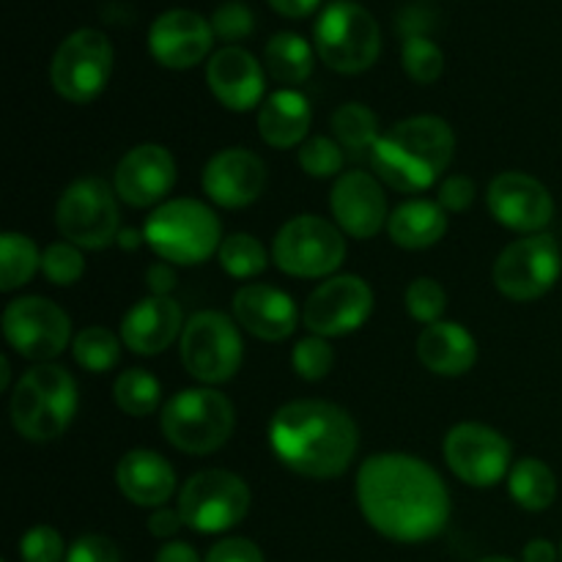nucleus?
Returning <instances> with one entry per match:
<instances>
[{"label": "nucleus", "instance_id": "1", "mask_svg": "<svg viewBox=\"0 0 562 562\" xmlns=\"http://www.w3.org/2000/svg\"><path fill=\"white\" fill-rule=\"evenodd\" d=\"M357 503L379 536L431 541L450 521V492L431 464L409 453H376L357 472Z\"/></svg>", "mask_w": 562, "mask_h": 562}, {"label": "nucleus", "instance_id": "2", "mask_svg": "<svg viewBox=\"0 0 562 562\" xmlns=\"http://www.w3.org/2000/svg\"><path fill=\"white\" fill-rule=\"evenodd\" d=\"M269 445L291 472L327 481L349 470L360 448V431L338 404L300 398L274 412L269 420Z\"/></svg>", "mask_w": 562, "mask_h": 562}, {"label": "nucleus", "instance_id": "3", "mask_svg": "<svg viewBox=\"0 0 562 562\" xmlns=\"http://www.w3.org/2000/svg\"><path fill=\"white\" fill-rule=\"evenodd\" d=\"M453 151L456 135L448 121L439 115H412L379 137L371 165L384 184L412 195L437 184L453 162Z\"/></svg>", "mask_w": 562, "mask_h": 562}, {"label": "nucleus", "instance_id": "4", "mask_svg": "<svg viewBox=\"0 0 562 562\" xmlns=\"http://www.w3.org/2000/svg\"><path fill=\"white\" fill-rule=\"evenodd\" d=\"M77 415V382L66 368L38 362L11 393V423L31 442H53Z\"/></svg>", "mask_w": 562, "mask_h": 562}, {"label": "nucleus", "instance_id": "5", "mask_svg": "<svg viewBox=\"0 0 562 562\" xmlns=\"http://www.w3.org/2000/svg\"><path fill=\"white\" fill-rule=\"evenodd\" d=\"M143 236L162 261L173 267H195L220 250L223 225L206 203L195 198H173L148 214Z\"/></svg>", "mask_w": 562, "mask_h": 562}, {"label": "nucleus", "instance_id": "6", "mask_svg": "<svg viewBox=\"0 0 562 562\" xmlns=\"http://www.w3.org/2000/svg\"><path fill=\"white\" fill-rule=\"evenodd\" d=\"M162 434L176 450L209 456L223 448L236 426L234 404L220 390L187 387L162 406Z\"/></svg>", "mask_w": 562, "mask_h": 562}, {"label": "nucleus", "instance_id": "7", "mask_svg": "<svg viewBox=\"0 0 562 562\" xmlns=\"http://www.w3.org/2000/svg\"><path fill=\"white\" fill-rule=\"evenodd\" d=\"M313 44L324 64L338 75H362L382 53V31L366 5L355 0H333L318 14Z\"/></svg>", "mask_w": 562, "mask_h": 562}, {"label": "nucleus", "instance_id": "8", "mask_svg": "<svg viewBox=\"0 0 562 562\" xmlns=\"http://www.w3.org/2000/svg\"><path fill=\"white\" fill-rule=\"evenodd\" d=\"M55 223L60 236L80 250H102L113 245L121 234L115 190L97 176L71 181L55 206Z\"/></svg>", "mask_w": 562, "mask_h": 562}, {"label": "nucleus", "instance_id": "9", "mask_svg": "<svg viewBox=\"0 0 562 562\" xmlns=\"http://www.w3.org/2000/svg\"><path fill=\"white\" fill-rule=\"evenodd\" d=\"M272 258L291 278H329L346 258L344 231L316 214H300L278 231Z\"/></svg>", "mask_w": 562, "mask_h": 562}, {"label": "nucleus", "instance_id": "10", "mask_svg": "<svg viewBox=\"0 0 562 562\" xmlns=\"http://www.w3.org/2000/svg\"><path fill=\"white\" fill-rule=\"evenodd\" d=\"M245 360V344L225 313L201 311L190 316L181 333V362L203 384H223L236 376Z\"/></svg>", "mask_w": 562, "mask_h": 562}, {"label": "nucleus", "instance_id": "11", "mask_svg": "<svg viewBox=\"0 0 562 562\" xmlns=\"http://www.w3.org/2000/svg\"><path fill=\"white\" fill-rule=\"evenodd\" d=\"M250 510V488L228 470L195 472L181 486L179 514L190 530L203 536L228 532Z\"/></svg>", "mask_w": 562, "mask_h": 562}, {"label": "nucleus", "instance_id": "12", "mask_svg": "<svg viewBox=\"0 0 562 562\" xmlns=\"http://www.w3.org/2000/svg\"><path fill=\"white\" fill-rule=\"evenodd\" d=\"M113 75V44L102 31L80 27L55 49L49 77L55 91L75 104L93 102Z\"/></svg>", "mask_w": 562, "mask_h": 562}, {"label": "nucleus", "instance_id": "13", "mask_svg": "<svg viewBox=\"0 0 562 562\" xmlns=\"http://www.w3.org/2000/svg\"><path fill=\"white\" fill-rule=\"evenodd\" d=\"M562 272V256L554 236L530 234L505 247L494 261V285L514 302L541 300L554 289Z\"/></svg>", "mask_w": 562, "mask_h": 562}, {"label": "nucleus", "instance_id": "14", "mask_svg": "<svg viewBox=\"0 0 562 562\" xmlns=\"http://www.w3.org/2000/svg\"><path fill=\"white\" fill-rule=\"evenodd\" d=\"M3 335L11 349L33 362H49L69 346L71 322L64 307L44 296H20L3 311Z\"/></svg>", "mask_w": 562, "mask_h": 562}, {"label": "nucleus", "instance_id": "15", "mask_svg": "<svg viewBox=\"0 0 562 562\" xmlns=\"http://www.w3.org/2000/svg\"><path fill=\"white\" fill-rule=\"evenodd\" d=\"M510 459L514 450L508 439L483 423H459L445 437V461L467 486H497L510 475Z\"/></svg>", "mask_w": 562, "mask_h": 562}, {"label": "nucleus", "instance_id": "16", "mask_svg": "<svg viewBox=\"0 0 562 562\" xmlns=\"http://www.w3.org/2000/svg\"><path fill=\"white\" fill-rule=\"evenodd\" d=\"M373 313V291L360 274L329 278L307 296L302 322L318 338H344L357 333Z\"/></svg>", "mask_w": 562, "mask_h": 562}, {"label": "nucleus", "instance_id": "17", "mask_svg": "<svg viewBox=\"0 0 562 562\" xmlns=\"http://www.w3.org/2000/svg\"><path fill=\"white\" fill-rule=\"evenodd\" d=\"M486 203L499 225L519 234H538L554 217V201L547 187L530 173L505 170L488 184Z\"/></svg>", "mask_w": 562, "mask_h": 562}, {"label": "nucleus", "instance_id": "18", "mask_svg": "<svg viewBox=\"0 0 562 562\" xmlns=\"http://www.w3.org/2000/svg\"><path fill=\"white\" fill-rule=\"evenodd\" d=\"M212 22L190 9H170L148 27V53L165 69H192L212 53Z\"/></svg>", "mask_w": 562, "mask_h": 562}, {"label": "nucleus", "instance_id": "19", "mask_svg": "<svg viewBox=\"0 0 562 562\" xmlns=\"http://www.w3.org/2000/svg\"><path fill=\"white\" fill-rule=\"evenodd\" d=\"M176 184V159L159 143H143L124 154L113 176L115 195L135 209L165 203Z\"/></svg>", "mask_w": 562, "mask_h": 562}, {"label": "nucleus", "instance_id": "20", "mask_svg": "<svg viewBox=\"0 0 562 562\" xmlns=\"http://www.w3.org/2000/svg\"><path fill=\"white\" fill-rule=\"evenodd\" d=\"M329 209L344 234L351 239H371L387 225V195L379 179L362 170L340 173L329 192Z\"/></svg>", "mask_w": 562, "mask_h": 562}, {"label": "nucleus", "instance_id": "21", "mask_svg": "<svg viewBox=\"0 0 562 562\" xmlns=\"http://www.w3.org/2000/svg\"><path fill=\"white\" fill-rule=\"evenodd\" d=\"M267 187V165L247 148L217 151L203 168V192L223 209H245Z\"/></svg>", "mask_w": 562, "mask_h": 562}, {"label": "nucleus", "instance_id": "22", "mask_svg": "<svg viewBox=\"0 0 562 562\" xmlns=\"http://www.w3.org/2000/svg\"><path fill=\"white\" fill-rule=\"evenodd\" d=\"M234 318L241 329L267 344H280L289 338L300 322L294 300L285 291L267 283H247L234 294Z\"/></svg>", "mask_w": 562, "mask_h": 562}, {"label": "nucleus", "instance_id": "23", "mask_svg": "<svg viewBox=\"0 0 562 562\" xmlns=\"http://www.w3.org/2000/svg\"><path fill=\"white\" fill-rule=\"evenodd\" d=\"M206 82L212 88L214 99L223 108L234 110V113L261 108L263 88H267L263 86V69L256 60V55L241 47H234V44L217 49L209 58Z\"/></svg>", "mask_w": 562, "mask_h": 562}, {"label": "nucleus", "instance_id": "24", "mask_svg": "<svg viewBox=\"0 0 562 562\" xmlns=\"http://www.w3.org/2000/svg\"><path fill=\"white\" fill-rule=\"evenodd\" d=\"M181 333H184V316L170 296L148 294L146 300L132 305L121 322V340L126 349L140 357L162 355Z\"/></svg>", "mask_w": 562, "mask_h": 562}, {"label": "nucleus", "instance_id": "25", "mask_svg": "<svg viewBox=\"0 0 562 562\" xmlns=\"http://www.w3.org/2000/svg\"><path fill=\"white\" fill-rule=\"evenodd\" d=\"M115 483L130 503L140 508H162L176 492V470L154 450H130L119 461Z\"/></svg>", "mask_w": 562, "mask_h": 562}, {"label": "nucleus", "instance_id": "26", "mask_svg": "<svg viewBox=\"0 0 562 562\" xmlns=\"http://www.w3.org/2000/svg\"><path fill=\"white\" fill-rule=\"evenodd\" d=\"M417 357L437 376H464L477 362V344L461 324L437 322L423 327L417 338Z\"/></svg>", "mask_w": 562, "mask_h": 562}, {"label": "nucleus", "instance_id": "27", "mask_svg": "<svg viewBox=\"0 0 562 562\" xmlns=\"http://www.w3.org/2000/svg\"><path fill=\"white\" fill-rule=\"evenodd\" d=\"M311 121V102L300 91L283 88L258 108V135L272 148H294L307 140Z\"/></svg>", "mask_w": 562, "mask_h": 562}, {"label": "nucleus", "instance_id": "28", "mask_svg": "<svg viewBox=\"0 0 562 562\" xmlns=\"http://www.w3.org/2000/svg\"><path fill=\"white\" fill-rule=\"evenodd\" d=\"M387 234L393 245L404 247V250H426L448 234V214L437 201L415 198L390 212Z\"/></svg>", "mask_w": 562, "mask_h": 562}, {"label": "nucleus", "instance_id": "29", "mask_svg": "<svg viewBox=\"0 0 562 562\" xmlns=\"http://www.w3.org/2000/svg\"><path fill=\"white\" fill-rule=\"evenodd\" d=\"M263 66L280 86H300L313 75V47L300 33H274L263 49Z\"/></svg>", "mask_w": 562, "mask_h": 562}, {"label": "nucleus", "instance_id": "30", "mask_svg": "<svg viewBox=\"0 0 562 562\" xmlns=\"http://www.w3.org/2000/svg\"><path fill=\"white\" fill-rule=\"evenodd\" d=\"M508 492L519 508L538 514L552 508L558 497V477L541 459H521L519 464L510 467Z\"/></svg>", "mask_w": 562, "mask_h": 562}, {"label": "nucleus", "instance_id": "31", "mask_svg": "<svg viewBox=\"0 0 562 562\" xmlns=\"http://www.w3.org/2000/svg\"><path fill=\"white\" fill-rule=\"evenodd\" d=\"M36 269H42V252L31 236L5 231L0 236V291H16L31 283Z\"/></svg>", "mask_w": 562, "mask_h": 562}, {"label": "nucleus", "instance_id": "32", "mask_svg": "<svg viewBox=\"0 0 562 562\" xmlns=\"http://www.w3.org/2000/svg\"><path fill=\"white\" fill-rule=\"evenodd\" d=\"M333 132L340 148L355 157H362L366 151H373L379 135V119L373 110H368L362 102H346L333 113Z\"/></svg>", "mask_w": 562, "mask_h": 562}, {"label": "nucleus", "instance_id": "33", "mask_svg": "<svg viewBox=\"0 0 562 562\" xmlns=\"http://www.w3.org/2000/svg\"><path fill=\"white\" fill-rule=\"evenodd\" d=\"M113 398L119 409L130 417H148L162 401V384L143 368H130L113 384Z\"/></svg>", "mask_w": 562, "mask_h": 562}, {"label": "nucleus", "instance_id": "34", "mask_svg": "<svg viewBox=\"0 0 562 562\" xmlns=\"http://www.w3.org/2000/svg\"><path fill=\"white\" fill-rule=\"evenodd\" d=\"M217 258L220 267L236 280L258 278L269 263L267 250H263V245L252 234H234L228 239H223Z\"/></svg>", "mask_w": 562, "mask_h": 562}, {"label": "nucleus", "instance_id": "35", "mask_svg": "<svg viewBox=\"0 0 562 562\" xmlns=\"http://www.w3.org/2000/svg\"><path fill=\"white\" fill-rule=\"evenodd\" d=\"M121 344L108 327H86L75 340H71V355L77 366L91 373H104L119 362Z\"/></svg>", "mask_w": 562, "mask_h": 562}, {"label": "nucleus", "instance_id": "36", "mask_svg": "<svg viewBox=\"0 0 562 562\" xmlns=\"http://www.w3.org/2000/svg\"><path fill=\"white\" fill-rule=\"evenodd\" d=\"M296 159H300V168L307 176H313V179H333V176H340V170H344L346 154L338 140L316 135L302 143Z\"/></svg>", "mask_w": 562, "mask_h": 562}, {"label": "nucleus", "instance_id": "37", "mask_svg": "<svg viewBox=\"0 0 562 562\" xmlns=\"http://www.w3.org/2000/svg\"><path fill=\"white\" fill-rule=\"evenodd\" d=\"M401 58H404L406 75L415 82H420V86H431V82H437L442 77L445 55L428 36L406 38Z\"/></svg>", "mask_w": 562, "mask_h": 562}, {"label": "nucleus", "instance_id": "38", "mask_svg": "<svg viewBox=\"0 0 562 562\" xmlns=\"http://www.w3.org/2000/svg\"><path fill=\"white\" fill-rule=\"evenodd\" d=\"M42 272L53 285H75L86 274V258L71 241H53L42 252Z\"/></svg>", "mask_w": 562, "mask_h": 562}, {"label": "nucleus", "instance_id": "39", "mask_svg": "<svg viewBox=\"0 0 562 562\" xmlns=\"http://www.w3.org/2000/svg\"><path fill=\"white\" fill-rule=\"evenodd\" d=\"M448 307V294L442 285L434 278H417L406 289V311L415 322L420 324H437L442 322V313Z\"/></svg>", "mask_w": 562, "mask_h": 562}, {"label": "nucleus", "instance_id": "40", "mask_svg": "<svg viewBox=\"0 0 562 562\" xmlns=\"http://www.w3.org/2000/svg\"><path fill=\"white\" fill-rule=\"evenodd\" d=\"M333 346L327 344V338H318V335L302 338L294 346V355H291V366H294L296 376L305 379V382H318V379L327 376L333 371Z\"/></svg>", "mask_w": 562, "mask_h": 562}, {"label": "nucleus", "instance_id": "41", "mask_svg": "<svg viewBox=\"0 0 562 562\" xmlns=\"http://www.w3.org/2000/svg\"><path fill=\"white\" fill-rule=\"evenodd\" d=\"M212 31L223 42H241L256 31V16H252L250 5L241 0H228V3L217 5L212 14Z\"/></svg>", "mask_w": 562, "mask_h": 562}, {"label": "nucleus", "instance_id": "42", "mask_svg": "<svg viewBox=\"0 0 562 562\" xmlns=\"http://www.w3.org/2000/svg\"><path fill=\"white\" fill-rule=\"evenodd\" d=\"M20 558L22 562H66L64 538L49 525L31 527L20 541Z\"/></svg>", "mask_w": 562, "mask_h": 562}, {"label": "nucleus", "instance_id": "43", "mask_svg": "<svg viewBox=\"0 0 562 562\" xmlns=\"http://www.w3.org/2000/svg\"><path fill=\"white\" fill-rule=\"evenodd\" d=\"M477 195V187L470 176L453 173L448 179H442L437 190V203L445 209V212H467L472 206Z\"/></svg>", "mask_w": 562, "mask_h": 562}, {"label": "nucleus", "instance_id": "44", "mask_svg": "<svg viewBox=\"0 0 562 562\" xmlns=\"http://www.w3.org/2000/svg\"><path fill=\"white\" fill-rule=\"evenodd\" d=\"M66 562H121V554L110 538L82 536L69 547Z\"/></svg>", "mask_w": 562, "mask_h": 562}, {"label": "nucleus", "instance_id": "45", "mask_svg": "<svg viewBox=\"0 0 562 562\" xmlns=\"http://www.w3.org/2000/svg\"><path fill=\"white\" fill-rule=\"evenodd\" d=\"M203 562H263V554L250 538H225L214 543Z\"/></svg>", "mask_w": 562, "mask_h": 562}, {"label": "nucleus", "instance_id": "46", "mask_svg": "<svg viewBox=\"0 0 562 562\" xmlns=\"http://www.w3.org/2000/svg\"><path fill=\"white\" fill-rule=\"evenodd\" d=\"M146 283H148V291H151L154 296H170V291L179 285L173 263H168V261L151 263V267L146 269Z\"/></svg>", "mask_w": 562, "mask_h": 562}, {"label": "nucleus", "instance_id": "47", "mask_svg": "<svg viewBox=\"0 0 562 562\" xmlns=\"http://www.w3.org/2000/svg\"><path fill=\"white\" fill-rule=\"evenodd\" d=\"M181 527H184V519H181L179 510L154 508V514L148 516V532L154 538H173Z\"/></svg>", "mask_w": 562, "mask_h": 562}, {"label": "nucleus", "instance_id": "48", "mask_svg": "<svg viewBox=\"0 0 562 562\" xmlns=\"http://www.w3.org/2000/svg\"><path fill=\"white\" fill-rule=\"evenodd\" d=\"M269 5L289 20H302V16L313 14L322 5V0H269Z\"/></svg>", "mask_w": 562, "mask_h": 562}, {"label": "nucleus", "instance_id": "49", "mask_svg": "<svg viewBox=\"0 0 562 562\" xmlns=\"http://www.w3.org/2000/svg\"><path fill=\"white\" fill-rule=\"evenodd\" d=\"M154 562H201V558H198V552L190 547V543L173 541V543H165V547L159 549Z\"/></svg>", "mask_w": 562, "mask_h": 562}, {"label": "nucleus", "instance_id": "50", "mask_svg": "<svg viewBox=\"0 0 562 562\" xmlns=\"http://www.w3.org/2000/svg\"><path fill=\"white\" fill-rule=\"evenodd\" d=\"M558 547L552 541H547V538H536L521 552V562H558Z\"/></svg>", "mask_w": 562, "mask_h": 562}, {"label": "nucleus", "instance_id": "51", "mask_svg": "<svg viewBox=\"0 0 562 562\" xmlns=\"http://www.w3.org/2000/svg\"><path fill=\"white\" fill-rule=\"evenodd\" d=\"M115 241H119V247H124V250H135V247H140V241H146V236L135 228H126V231H121L119 239Z\"/></svg>", "mask_w": 562, "mask_h": 562}, {"label": "nucleus", "instance_id": "52", "mask_svg": "<svg viewBox=\"0 0 562 562\" xmlns=\"http://www.w3.org/2000/svg\"><path fill=\"white\" fill-rule=\"evenodd\" d=\"M9 373H11L9 357H0V390H9Z\"/></svg>", "mask_w": 562, "mask_h": 562}, {"label": "nucleus", "instance_id": "53", "mask_svg": "<svg viewBox=\"0 0 562 562\" xmlns=\"http://www.w3.org/2000/svg\"><path fill=\"white\" fill-rule=\"evenodd\" d=\"M477 562H516V560H510V558H499V554H494V558H483V560H477Z\"/></svg>", "mask_w": 562, "mask_h": 562}, {"label": "nucleus", "instance_id": "54", "mask_svg": "<svg viewBox=\"0 0 562 562\" xmlns=\"http://www.w3.org/2000/svg\"><path fill=\"white\" fill-rule=\"evenodd\" d=\"M560 560H562V543H560Z\"/></svg>", "mask_w": 562, "mask_h": 562}]
</instances>
